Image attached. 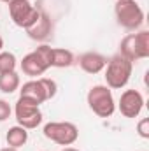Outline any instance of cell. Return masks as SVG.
Returning <instances> with one entry per match:
<instances>
[{
  "label": "cell",
  "mask_w": 149,
  "mask_h": 151,
  "mask_svg": "<svg viewBox=\"0 0 149 151\" xmlns=\"http://www.w3.org/2000/svg\"><path fill=\"white\" fill-rule=\"evenodd\" d=\"M44 84H46V90H47V99L51 100L54 95H56V90H58V84L54 79H49V77H42Z\"/></svg>",
  "instance_id": "2e32d148"
},
{
  "label": "cell",
  "mask_w": 149,
  "mask_h": 151,
  "mask_svg": "<svg viewBox=\"0 0 149 151\" xmlns=\"http://www.w3.org/2000/svg\"><path fill=\"white\" fill-rule=\"evenodd\" d=\"M144 107V97L139 90H125L119 97L117 109L125 118H137Z\"/></svg>",
  "instance_id": "52a82bcc"
},
{
  "label": "cell",
  "mask_w": 149,
  "mask_h": 151,
  "mask_svg": "<svg viewBox=\"0 0 149 151\" xmlns=\"http://www.w3.org/2000/svg\"><path fill=\"white\" fill-rule=\"evenodd\" d=\"M16 65H18V60H16L14 53H11V51H0V74L16 70Z\"/></svg>",
  "instance_id": "9a60e30c"
},
{
  "label": "cell",
  "mask_w": 149,
  "mask_h": 151,
  "mask_svg": "<svg viewBox=\"0 0 149 151\" xmlns=\"http://www.w3.org/2000/svg\"><path fill=\"white\" fill-rule=\"evenodd\" d=\"M105 65H107V58L97 51H88L79 56V67L86 74H98L105 69Z\"/></svg>",
  "instance_id": "9c48e42d"
},
{
  "label": "cell",
  "mask_w": 149,
  "mask_h": 151,
  "mask_svg": "<svg viewBox=\"0 0 149 151\" xmlns=\"http://www.w3.org/2000/svg\"><path fill=\"white\" fill-rule=\"evenodd\" d=\"M19 97H25V99H30L34 102H37L39 106L44 104L47 99V90H46V84L42 81V77L39 79H32V81H27L21 90H19Z\"/></svg>",
  "instance_id": "ba28073f"
},
{
  "label": "cell",
  "mask_w": 149,
  "mask_h": 151,
  "mask_svg": "<svg viewBox=\"0 0 149 151\" xmlns=\"http://www.w3.org/2000/svg\"><path fill=\"white\" fill-rule=\"evenodd\" d=\"M51 32H53V23H51V19H49V16L46 12H40L35 25L27 30L28 37L34 39V40H46L51 35Z\"/></svg>",
  "instance_id": "8fae6325"
},
{
  "label": "cell",
  "mask_w": 149,
  "mask_h": 151,
  "mask_svg": "<svg viewBox=\"0 0 149 151\" xmlns=\"http://www.w3.org/2000/svg\"><path fill=\"white\" fill-rule=\"evenodd\" d=\"M62 151H79V150H77V148H70V146H65Z\"/></svg>",
  "instance_id": "d6986e66"
},
{
  "label": "cell",
  "mask_w": 149,
  "mask_h": 151,
  "mask_svg": "<svg viewBox=\"0 0 149 151\" xmlns=\"http://www.w3.org/2000/svg\"><path fill=\"white\" fill-rule=\"evenodd\" d=\"M88 106L98 118H111L116 111V102L112 97V90L105 84H95L90 88L86 95Z\"/></svg>",
  "instance_id": "7a4b0ae2"
},
{
  "label": "cell",
  "mask_w": 149,
  "mask_h": 151,
  "mask_svg": "<svg viewBox=\"0 0 149 151\" xmlns=\"http://www.w3.org/2000/svg\"><path fill=\"white\" fill-rule=\"evenodd\" d=\"M0 151H18L16 148H11V146H7V148H2Z\"/></svg>",
  "instance_id": "ffe728a7"
},
{
  "label": "cell",
  "mask_w": 149,
  "mask_h": 151,
  "mask_svg": "<svg viewBox=\"0 0 149 151\" xmlns=\"http://www.w3.org/2000/svg\"><path fill=\"white\" fill-rule=\"evenodd\" d=\"M5 141H7V146L19 150V148L25 146L27 141H28V130L23 128V127H19V125L11 127V128L7 130V134H5Z\"/></svg>",
  "instance_id": "7c38bea8"
},
{
  "label": "cell",
  "mask_w": 149,
  "mask_h": 151,
  "mask_svg": "<svg viewBox=\"0 0 149 151\" xmlns=\"http://www.w3.org/2000/svg\"><path fill=\"white\" fill-rule=\"evenodd\" d=\"M116 21L126 30H137L144 23V11L135 0H117L114 5Z\"/></svg>",
  "instance_id": "3957f363"
},
{
  "label": "cell",
  "mask_w": 149,
  "mask_h": 151,
  "mask_svg": "<svg viewBox=\"0 0 149 151\" xmlns=\"http://www.w3.org/2000/svg\"><path fill=\"white\" fill-rule=\"evenodd\" d=\"M4 49V39H2V35H0V51Z\"/></svg>",
  "instance_id": "44dd1931"
},
{
  "label": "cell",
  "mask_w": 149,
  "mask_h": 151,
  "mask_svg": "<svg viewBox=\"0 0 149 151\" xmlns=\"http://www.w3.org/2000/svg\"><path fill=\"white\" fill-rule=\"evenodd\" d=\"M14 116H16L18 125L27 130L37 128L42 123V111L39 109V104L30 99H25V97L18 99V102L14 106Z\"/></svg>",
  "instance_id": "5b68a950"
},
{
  "label": "cell",
  "mask_w": 149,
  "mask_h": 151,
  "mask_svg": "<svg viewBox=\"0 0 149 151\" xmlns=\"http://www.w3.org/2000/svg\"><path fill=\"white\" fill-rule=\"evenodd\" d=\"M137 132L142 139H149V118H142L137 123Z\"/></svg>",
  "instance_id": "e0dca14e"
},
{
  "label": "cell",
  "mask_w": 149,
  "mask_h": 151,
  "mask_svg": "<svg viewBox=\"0 0 149 151\" xmlns=\"http://www.w3.org/2000/svg\"><path fill=\"white\" fill-rule=\"evenodd\" d=\"M9 16L16 27L28 30L30 27L35 25V21L40 16V11L30 4V0H11L9 2Z\"/></svg>",
  "instance_id": "8992f818"
},
{
  "label": "cell",
  "mask_w": 149,
  "mask_h": 151,
  "mask_svg": "<svg viewBox=\"0 0 149 151\" xmlns=\"http://www.w3.org/2000/svg\"><path fill=\"white\" fill-rule=\"evenodd\" d=\"M0 2H5V4H9V2H11V0H0Z\"/></svg>",
  "instance_id": "7402d4cb"
},
{
  "label": "cell",
  "mask_w": 149,
  "mask_h": 151,
  "mask_svg": "<svg viewBox=\"0 0 149 151\" xmlns=\"http://www.w3.org/2000/svg\"><path fill=\"white\" fill-rule=\"evenodd\" d=\"M74 63V55L72 51L65 47H53V58H51V67L56 69H67Z\"/></svg>",
  "instance_id": "4fadbf2b"
},
{
  "label": "cell",
  "mask_w": 149,
  "mask_h": 151,
  "mask_svg": "<svg viewBox=\"0 0 149 151\" xmlns=\"http://www.w3.org/2000/svg\"><path fill=\"white\" fill-rule=\"evenodd\" d=\"M19 76L16 70L0 74V91L2 93H14L19 88Z\"/></svg>",
  "instance_id": "5bb4252c"
},
{
  "label": "cell",
  "mask_w": 149,
  "mask_h": 151,
  "mask_svg": "<svg viewBox=\"0 0 149 151\" xmlns=\"http://www.w3.org/2000/svg\"><path fill=\"white\" fill-rule=\"evenodd\" d=\"M47 69H49V67L44 63V60L39 56L35 51H32V53L25 55V56H23V60H21V70H23V74L30 76V77L42 76Z\"/></svg>",
  "instance_id": "30bf717a"
},
{
  "label": "cell",
  "mask_w": 149,
  "mask_h": 151,
  "mask_svg": "<svg viewBox=\"0 0 149 151\" xmlns=\"http://www.w3.org/2000/svg\"><path fill=\"white\" fill-rule=\"evenodd\" d=\"M12 113V109H11V106H9V102H5V100H2L0 99V123L2 121H5L9 116Z\"/></svg>",
  "instance_id": "ac0fdd59"
},
{
  "label": "cell",
  "mask_w": 149,
  "mask_h": 151,
  "mask_svg": "<svg viewBox=\"0 0 149 151\" xmlns=\"http://www.w3.org/2000/svg\"><path fill=\"white\" fill-rule=\"evenodd\" d=\"M44 137L60 144V146H72L77 137L79 130L70 121H49L44 125Z\"/></svg>",
  "instance_id": "277c9868"
},
{
  "label": "cell",
  "mask_w": 149,
  "mask_h": 151,
  "mask_svg": "<svg viewBox=\"0 0 149 151\" xmlns=\"http://www.w3.org/2000/svg\"><path fill=\"white\" fill-rule=\"evenodd\" d=\"M132 70H133V62L126 60L119 53L114 55L111 60H107L105 65V83H107L105 86H109L111 90L125 88L132 77Z\"/></svg>",
  "instance_id": "6da1fadb"
}]
</instances>
